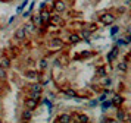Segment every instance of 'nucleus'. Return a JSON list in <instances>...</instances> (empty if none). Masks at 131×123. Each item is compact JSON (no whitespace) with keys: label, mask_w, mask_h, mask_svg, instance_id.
<instances>
[{"label":"nucleus","mask_w":131,"mask_h":123,"mask_svg":"<svg viewBox=\"0 0 131 123\" xmlns=\"http://www.w3.org/2000/svg\"><path fill=\"white\" fill-rule=\"evenodd\" d=\"M97 104H99V101H97V100H91V101H90V104H89V107H90V108H93V107L97 105Z\"/></svg>","instance_id":"nucleus-35"},{"label":"nucleus","mask_w":131,"mask_h":123,"mask_svg":"<svg viewBox=\"0 0 131 123\" xmlns=\"http://www.w3.org/2000/svg\"><path fill=\"white\" fill-rule=\"evenodd\" d=\"M112 105L113 107H119V105H122L124 104V101H125V97L122 95V94H113V97H112Z\"/></svg>","instance_id":"nucleus-11"},{"label":"nucleus","mask_w":131,"mask_h":123,"mask_svg":"<svg viewBox=\"0 0 131 123\" xmlns=\"http://www.w3.org/2000/svg\"><path fill=\"white\" fill-rule=\"evenodd\" d=\"M63 94H65V97L68 98H80V95H78L77 91H74V89H63Z\"/></svg>","instance_id":"nucleus-22"},{"label":"nucleus","mask_w":131,"mask_h":123,"mask_svg":"<svg viewBox=\"0 0 131 123\" xmlns=\"http://www.w3.org/2000/svg\"><path fill=\"white\" fill-rule=\"evenodd\" d=\"M96 75L99 76V78L106 76V75H107V67H106V64H100V66H97V67H96Z\"/></svg>","instance_id":"nucleus-20"},{"label":"nucleus","mask_w":131,"mask_h":123,"mask_svg":"<svg viewBox=\"0 0 131 123\" xmlns=\"http://www.w3.org/2000/svg\"><path fill=\"white\" fill-rule=\"evenodd\" d=\"M43 103H44V105L49 108V111H52V108H53V103H52L47 97H46V98H43Z\"/></svg>","instance_id":"nucleus-31"},{"label":"nucleus","mask_w":131,"mask_h":123,"mask_svg":"<svg viewBox=\"0 0 131 123\" xmlns=\"http://www.w3.org/2000/svg\"><path fill=\"white\" fill-rule=\"evenodd\" d=\"M31 22L36 25L37 28H41V25H43V22H41V16H40V13H37V15H31Z\"/></svg>","instance_id":"nucleus-21"},{"label":"nucleus","mask_w":131,"mask_h":123,"mask_svg":"<svg viewBox=\"0 0 131 123\" xmlns=\"http://www.w3.org/2000/svg\"><path fill=\"white\" fill-rule=\"evenodd\" d=\"M65 41L62 40V37H52L47 41V48L53 50V51H59L62 48H65Z\"/></svg>","instance_id":"nucleus-1"},{"label":"nucleus","mask_w":131,"mask_h":123,"mask_svg":"<svg viewBox=\"0 0 131 123\" xmlns=\"http://www.w3.org/2000/svg\"><path fill=\"white\" fill-rule=\"evenodd\" d=\"M44 7H47V3H46V2H43L41 5H40V9H38V12H40V10H43Z\"/></svg>","instance_id":"nucleus-37"},{"label":"nucleus","mask_w":131,"mask_h":123,"mask_svg":"<svg viewBox=\"0 0 131 123\" xmlns=\"http://www.w3.org/2000/svg\"><path fill=\"white\" fill-rule=\"evenodd\" d=\"M113 105H112V101L111 100H103L102 101V108L103 110H109V108H112Z\"/></svg>","instance_id":"nucleus-27"},{"label":"nucleus","mask_w":131,"mask_h":123,"mask_svg":"<svg viewBox=\"0 0 131 123\" xmlns=\"http://www.w3.org/2000/svg\"><path fill=\"white\" fill-rule=\"evenodd\" d=\"M10 66H12V59L9 56H2L0 57V67L7 70V69H10Z\"/></svg>","instance_id":"nucleus-14"},{"label":"nucleus","mask_w":131,"mask_h":123,"mask_svg":"<svg viewBox=\"0 0 131 123\" xmlns=\"http://www.w3.org/2000/svg\"><path fill=\"white\" fill-rule=\"evenodd\" d=\"M25 78H30V79H34V81H40L41 79V75L37 73V70H27L24 73Z\"/></svg>","instance_id":"nucleus-18"},{"label":"nucleus","mask_w":131,"mask_h":123,"mask_svg":"<svg viewBox=\"0 0 131 123\" xmlns=\"http://www.w3.org/2000/svg\"><path fill=\"white\" fill-rule=\"evenodd\" d=\"M21 15H22V18H24V19H25V18L28 19V18L31 16V12L30 10H22V12H21Z\"/></svg>","instance_id":"nucleus-34"},{"label":"nucleus","mask_w":131,"mask_h":123,"mask_svg":"<svg viewBox=\"0 0 131 123\" xmlns=\"http://www.w3.org/2000/svg\"><path fill=\"white\" fill-rule=\"evenodd\" d=\"M15 19H16V16H15V15H13V16H10V18H9V22H7V25H10Z\"/></svg>","instance_id":"nucleus-38"},{"label":"nucleus","mask_w":131,"mask_h":123,"mask_svg":"<svg viewBox=\"0 0 131 123\" xmlns=\"http://www.w3.org/2000/svg\"><path fill=\"white\" fill-rule=\"evenodd\" d=\"M56 122H60V123H74V120H72V116L69 114V113H60V114H58V117H56Z\"/></svg>","instance_id":"nucleus-12"},{"label":"nucleus","mask_w":131,"mask_h":123,"mask_svg":"<svg viewBox=\"0 0 131 123\" xmlns=\"http://www.w3.org/2000/svg\"><path fill=\"white\" fill-rule=\"evenodd\" d=\"M24 29H25V32H27V35H36L37 32H38V28H37L34 23L31 22V21H28V22H25L24 25Z\"/></svg>","instance_id":"nucleus-9"},{"label":"nucleus","mask_w":131,"mask_h":123,"mask_svg":"<svg viewBox=\"0 0 131 123\" xmlns=\"http://www.w3.org/2000/svg\"><path fill=\"white\" fill-rule=\"evenodd\" d=\"M115 69H116V72H118V73L125 75V73L128 72V62H125V60L118 62V63H116V66H115Z\"/></svg>","instance_id":"nucleus-10"},{"label":"nucleus","mask_w":131,"mask_h":123,"mask_svg":"<svg viewBox=\"0 0 131 123\" xmlns=\"http://www.w3.org/2000/svg\"><path fill=\"white\" fill-rule=\"evenodd\" d=\"M28 97H32V98L36 100H41V92H36V91H28Z\"/></svg>","instance_id":"nucleus-28"},{"label":"nucleus","mask_w":131,"mask_h":123,"mask_svg":"<svg viewBox=\"0 0 131 123\" xmlns=\"http://www.w3.org/2000/svg\"><path fill=\"white\" fill-rule=\"evenodd\" d=\"M116 12H121L119 15H122V13L125 12V7H122V6H121V7H118V9H116Z\"/></svg>","instance_id":"nucleus-39"},{"label":"nucleus","mask_w":131,"mask_h":123,"mask_svg":"<svg viewBox=\"0 0 131 123\" xmlns=\"http://www.w3.org/2000/svg\"><path fill=\"white\" fill-rule=\"evenodd\" d=\"M102 87L103 88H111L112 87V78H109V76H103V81H102Z\"/></svg>","instance_id":"nucleus-24"},{"label":"nucleus","mask_w":131,"mask_h":123,"mask_svg":"<svg viewBox=\"0 0 131 123\" xmlns=\"http://www.w3.org/2000/svg\"><path fill=\"white\" fill-rule=\"evenodd\" d=\"M40 13V16H41V22H43V25L41 26H44V28H49V18H50V9H47V7H44L43 10H40L38 12Z\"/></svg>","instance_id":"nucleus-7"},{"label":"nucleus","mask_w":131,"mask_h":123,"mask_svg":"<svg viewBox=\"0 0 131 123\" xmlns=\"http://www.w3.org/2000/svg\"><path fill=\"white\" fill-rule=\"evenodd\" d=\"M6 79H7V70L3 69V67H0V81L6 82Z\"/></svg>","instance_id":"nucleus-30"},{"label":"nucleus","mask_w":131,"mask_h":123,"mask_svg":"<svg viewBox=\"0 0 131 123\" xmlns=\"http://www.w3.org/2000/svg\"><path fill=\"white\" fill-rule=\"evenodd\" d=\"M78 35H80V38H81V40L89 41V40H90V37L93 35V32H91V31H89L87 28H84V26H83V28L80 29V32H78Z\"/></svg>","instance_id":"nucleus-17"},{"label":"nucleus","mask_w":131,"mask_h":123,"mask_svg":"<svg viewBox=\"0 0 131 123\" xmlns=\"http://www.w3.org/2000/svg\"><path fill=\"white\" fill-rule=\"evenodd\" d=\"M32 9H34V2H31V3H30V9H28V10L32 12Z\"/></svg>","instance_id":"nucleus-40"},{"label":"nucleus","mask_w":131,"mask_h":123,"mask_svg":"<svg viewBox=\"0 0 131 123\" xmlns=\"http://www.w3.org/2000/svg\"><path fill=\"white\" fill-rule=\"evenodd\" d=\"M84 28H87L89 31H91V32H94V31H97V29H99V25H97V22L84 23Z\"/></svg>","instance_id":"nucleus-25"},{"label":"nucleus","mask_w":131,"mask_h":123,"mask_svg":"<svg viewBox=\"0 0 131 123\" xmlns=\"http://www.w3.org/2000/svg\"><path fill=\"white\" fill-rule=\"evenodd\" d=\"M28 91H36V92H43V85L40 84L38 81H34L31 82V84H28Z\"/></svg>","instance_id":"nucleus-16"},{"label":"nucleus","mask_w":131,"mask_h":123,"mask_svg":"<svg viewBox=\"0 0 131 123\" xmlns=\"http://www.w3.org/2000/svg\"><path fill=\"white\" fill-rule=\"evenodd\" d=\"M124 3H125V6H128L130 5V0H124Z\"/></svg>","instance_id":"nucleus-41"},{"label":"nucleus","mask_w":131,"mask_h":123,"mask_svg":"<svg viewBox=\"0 0 131 123\" xmlns=\"http://www.w3.org/2000/svg\"><path fill=\"white\" fill-rule=\"evenodd\" d=\"M116 46H118V47H128L130 44L125 41V38H121V37H119L118 40H116Z\"/></svg>","instance_id":"nucleus-29"},{"label":"nucleus","mask_w":131,"mask_h":123,"mask_svg":"<svg viewBox=\"0 0 131 123\" xmlns=\"http://www.w3.org/2000/svg\"><path fill=\"white\" fill-rule=\"evenodd\" d=\"M32 116H34V111L28 110V108H24L22 113H21V120L22 122H31L32 120Z\"/></svg>","instance_id":"nucleus-15"},{"label":"nucleus","mask_w":131,"mask_h":123,"mask_svg":"<svg viewBox=\"0 0 131 123\" xmlns=\"http://www.w3.org/2000/svg\"><path fill=\"white\" fill-rule=\"evenodd\" d=\"M80 41H81V38H80L78 32H69L68 34V43L69 44H78Z\"/></svg>","instance_id":"nucleus-19"},{"label":"nucleus","mask_w":131,"mask_h":123,"mask_svg":"<svg viewBox=\"0 0 131 123\" xmlns=\"http://www.w3.org/2000/svg\"><path fill=\"white\" fill-rule=\"evenodd\" d=\"M115 119H116V122H130V114H127L125 113V110L122 108V105H119V107H116V116H115Z\"/></svg>","instance_id":"nucleus-5"},{"label":"nucleus","mask_w":131,"mask_h":123,"mask_svg":"<svg viewBox=\"0 0 131 123\" xmlns=\"http://www.w3.org/2000/svg\"><path fill=\"white\" fill-rule=\"evenodd\" d=\"M119 31H121V28H119V25H115V26H112V28H111V35H115V34H118Z\"/></svg>","instance_id":"nucleus-33"},{"label":"nucleus","mask_w":131,"mask_h":123,"mask_svg":"<svg viewBox=\"0 0 131 123\" xmlns=\"http://www.w3.org/2000/svg\"><path fill=\"white\" fill-rule=\"evenodd\" d=\"M49 69V59L47 57H41L40 59V70L44 72V70Z\"/></svg>","instance_id":"nucleus-23"},{"label":"nucleus","mask_w":131,"mask_h":123,"mask_svg":"<svg viewBox=\"0 0 131 123\" xmlns=\"http://www.w3.org/2000/svg\"><path fill=\"white\" fill-rule=\"evenodd\" d=\"M115 21H116V16L113 13H111V12H103V13H100V16H99V22L102 25H105V26L113 25Z\"/></svg>","instance_id":"nucleus-2"},{"label":"nucleus","mask_w":131,"mask_h":123,"mask_svg":"<svg viewBox=\"0 0 131 123\" xmlns=\"http://www.w3.org/2000/svg\"><path fill=\"white\" fill-rule=\"evenodd\" d=\"M49 25H52V26H54V28L63 26V18H62V13H56V12H54L53 15H50V18H49Z\"/></svg>","instance_id":"nucleus-3"},{"label":"nucleus","mask_w":131,"mask_h":123,"mask_svg":"<svg viewBox=\"0 0 131 123\" xmlns=\"http://www.w3.org/2000/svg\"><path fill=\"white\" fill-rule=\"evenodd\" d=\"M93 56V53H90V51H81V53H78V54H75L74 56V59H80V57H84V59H87V57H91Z\"/></svg>","instance_id":"nucleus-26"},{"label":"nucleus","mask_w":131,"mask_h":123,"mask_svg":"<svg viewBox=\"0 0 131 123\" xmlns=\"http://www.w3.org/2000/svg\"><path fill=\"white\" fill-rule=\"evenodd\" d=\"M28 3H30V0H24V2L21 3V6H18V9H16V13H21V12L25 9V6L28 5Z\"/></svg>","instance_id":"nucleus-32"},{"label":"nucleus","mask_w":131,"mask_h":123,"mask_svg":"<svg viewBox=\"0 0 131 123\" xmlns=\"http://www.w3.org/2000/svg\"><path fill=\"white\" fill-rule=\"evenodd\" d=\"M38 100L32 98V97H25L24 98V108H28L31 111H36L37 107H38Z\"/></svg>","instance_id":"nucleus-4"},{"label":"nucleus","mask_w":131,"mask_h":123,"mask_svg":"<svg viewBox=\"0 0 131 123\" xmlns=\"http://www.w3.org/2000/svg\"><path fill=\"white\" fill-rule=\"evenodd\" d=\"M118 56H119V47L115 46V47H112V50L106 54V62L107 63H112L113 60L118 59Z\"/></svg>","instance_id":"nucleus-8"},{"label":"nucleus","mask_w":131,"mask_h":123,"mask_svg":"<svg viewBox=\"0 0 131 123\" xmlns=\"http://www.w3.org/2000/svg\"><path fill=\"white\" fill-rule=\"evenodd\" d=\"M5 91V81H0V94H3Z\"/></svg>","instance_id":"nucleus-36"},{"label":"nucleus","mask_w":131,"mask_h":123,"mask_svg":"<svg viewBox=\"0 0 131 123\" xmlns=\"http://www.w3.org/2000/svg\"><path fill=\"white\" fill-rule=\"evenodd\" d=\"M13 37H15V40H18V41H25L27 40V32H25V29L24 26H21V28H18L16 31H15V34H13Z\"/></svg>","instance_id":"nucleus-13"},{"label":"nucleus","mask_w":131,"mask_h":123,"mask_svg":"<svg viewBox=\"0 0 131 123\" xmlns=\"http://www.w3.org/2000/svg\"><path fill=\"white\" fill-rule=\"evenodd\" d=\"M68 6L65 0H53V10L56 13H65Z\"/></svg>","instance_id":"nucleus-6"}]
</instances>
